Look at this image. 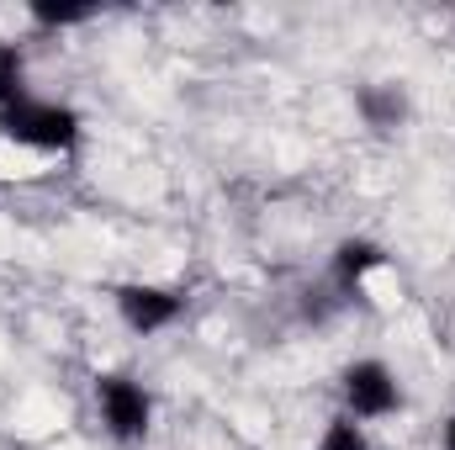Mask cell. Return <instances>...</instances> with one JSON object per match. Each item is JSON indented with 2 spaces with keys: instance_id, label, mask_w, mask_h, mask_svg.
Wrapping results in <instances>:
<instances>
[{
  "instance_id": "cell-4",
  "label": "cell",
  "mask_w": 455,
  "mask_h": 450,
  "mask_svg": "<svg viewBox=\"0 0 455 450\" xmlns=\"http://www.w3.org/2000/svg\"><path fill=\"white\" fill-rule=\"evenodd\" d=\"M112 308L122 318V329L138 339H154L164 329H175L186 318V292L159 286V281H116L112 286Z\"/></svg>"
},
{
  "instance_id": "cell-9",
  "label": "cell",
  "mask_w": 455,
  "mask_h": 450,
  "mask_svg": "<svg viewBox=\"0 0 455 450\" xmlns=\"http://www.w3.org/2000/svg\"><path fill=\"white\" fill-rule=\"evenodd\" d=\"M313 450H376V446H371L365 424H355L349 414H334V419L323 424V435H318V446Z\"/></svg>"
},
{
  "instance_id": "cell-3",
  "label": "cell",
  "mask_w": 455,
  "mask_h": 450,
  "mask_svg": "<svg viewBox=\"0 0 455 450\" xmlns=\"http://www.w3.org/2000/svg\"><path fill=\"white\" fill-rule=\"evenodd\" d=\"M403 408V376L381 355H360L339 371V414L355 424H381Z\"/></svg>"
},
{
  "instance_id": "cell-5",
  "label": "cell",
  "mask_w": 455,
  "mask_h": 450,
  "mask_svg": "<svg viewBox=\"0 0 455 450\" xmlns=\"http://www.w3.org/2000/svg\"><path fill=\"white\" fill-rule=\"evenodd\" d=\"M387 244H376V238H365V233H349L334 244V254H329V286L339 292V297H355L376 270H387Z\"/></svg>"
},
{
  "instance_id": "cell-10",
  "label": "cell",
  "mask_w": 455,
  "mask_h": 450,
  "mask_svg": "<svg viewBox=\"0 0 455 450\" xmlns=\"http://www.w3.org/2000/svg\"><path fill=\"white\" fill-rule=\"evenodd\" d=\"M440 450H455V414L440 424Z\"/></svg>"
},
{
  "instance_id": "cell-6",
  "label": "cell",
  "mask_w": 455,
  "mask_h": 450,
  "mask_svg": "<svg viewBox=\"0 0 455 450\" xmlns=\"http://www.w3.org/2000/svg\"><path fill=\"white\" fill-rule=\"evenodd\" d=\"M355 112L376 138H392V133L408 127L413 101H408V91L397 80H365V85H355Z\"/></svg>"
},
{
  "instance_id": "cell-2",
  "label": "cell",
  "mask_w": 455,
  "mask_h": 450,
  "mask_svg": "<svg viewBox=\"0 0 455 450\" xmlns=\"http://www.w3.org/2000/svg\"><path fill=\"white\" fill-rule=\"evenodd\" d=\"M91 398L101 414V430L116 446H143L154 435V392L132 376V371H96L91 376Z\"/></svg>"
},
{
  "instance_id": "cell-8",
  "label": "cell",
  "mask_w": 455,
  "mask_h": 450,
  "mask_svg": "<svg viewBox=\"0 0 455 450\" xmlns=\"http://www.w3.org/2000/svg\"><path fill=\"white\" fill-rule=\"evenodd\" d=\"M27 16L37 21V27H85V21H96V5H64V0H32L27 5Z\"/></svg>"
},
{
  "instance_id": "cell-7",
  "label": "cell",
  "mask_w": 455,
  "mask_h": 450,
  "mask_svg": "<svg viewBox=\"0 0 455 450\" xmlns=\"http://www.w3.org/2000/svg\"><path fill=\"white\" fill-rule=\"evenodd\" d=\"M21 96H27V53L11 37H0V112L16 107Z\"/></svg>"
},
{
  "instance_id": "cell-1",
  "label": "cell",
  "mask_w": 455,
  "mask_h": 450,
  "mask_svg": "<svg viewBox=\"0 0 455 450\" xmlns=\"http://www.w3.org/2000/svg\"><path fill=\"white\" fill-rule=\"evenodd\" d=\"M85 122L69 101H53V96H21L16 107L0 112V138L16 143V149H32V154H75Z\"/></svg>"
}]
</instances>
